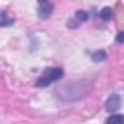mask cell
Segmentation results:
<instances>
[{
  "label": "cell",
  "instance_id": "6",
  "mask_svg": "<svg viewBox=\"0 0 124 124\" xmlns=\"http://www.w3.org/2000/svg\"><path fill=\"white\" fill-rule=\"evenodd\" d=\"M99 16L102 18V21H109L111 16H112V10H111V8H104V9L99 12Z\"/></svg>",
  "mask_w": 124,
  "mask_h": 124
},
{
  "label": "cell",
  "instance_id": "4",
  "mask_svg": "<svg viewBox=\"0 0 124 124\" xmlns=\"http://www.w3.org/2000/svg\"><path fill=\"white\" fill-rule=\"evenodd\" d=\"M86 19H88V13L83 12V10H78L76 15H75V19H73V21H69V26H72V23H75V22L82 23V22H85ZM75 25H76V23H75Z\"/></svg>",
  "mask_w": 124,
  "mask_h": 124
},
{
  "label": "cell",
  "instance_id": "8",
  "mask_svg": "<svg viewBox=\"0 0 124 124\" xmlns=\"http://www.w3.org/2000/svg\"><path fill=\"white\" fill-rule=\"evenodd\" d=\"M105 57H107V53H105V51H98V53H93V54H92V58H93L95 61H102Z\"/></svg>",
  "mask_w": 124,
  "mask_h": 124
},
{
  "label": "cell",
  "instance_id": "1",
  "mask_svg": "<svg viewBox=\"0 0 124 124\" xmlns=\"http://www.w3.org/2000/svg\"><path fill=\"white\" fill-rule=\"evenodd\" d=\"M61 78H63V69H60V67H50V69H47L44 72L42 76L38 78L35 85L38 88H47V86H50L51 83L57 82Z\"/></svg>",
  "mask_w": 124,
  "mask_h": 124
},
{
  "label": "cell",
  "instance_id": "5",
  "mask_svg": "<svg viewBox=\"0 0 124 124\" xmlns=\"http://www.w3.org/2000/svg\"><path fill=\"white\" fill-rule=\"evenodd\" d=\"M107 124H124V115L123 114H112L107 118Z\"/></svg>",
  "mask_w": 124,
  "mask_h": 124
},
{
  "label": "cell",
  "instance_id": "3",
  "mask_svg": "<svg viewBox=\"0 0 124 124\" xmlns=\"http://www.w3.org/2000/svg\"><path fill=\"white\" fill-rule=\"evenodd\" d=\"M121 107V98L117 93H112L108 96V99L105 101V109L108 112H114Z\"/></svg>",
  "mask_w": 124,
  "mask_h": 124
},
{
  "label": "cell",
  "instance_id": "9",
  "mask_svg": "<svg viewBox=\"0 0 124 124\" xmlns=\"http://www.w3.org/2000/svg\"><path fill=\"white\" fill-rule=\"evenodd\" d=\"M115 39H117V42H124V31H123V32H120V34L117 35V38H115Z\"/></svg>",
  "mask_w": 124,
  "mask_h": 124
},
{
  "label": "cell",
  "instance_id": "7",
  "mask_svg": "<svg viewBox=\"0 0 124 124\" xmlns=\"http://www.w3.org/2000/svg\"><path fill=\"white\" fill-rule=\"evenodd\" d=\"M2 26H9L13 23V18H8V13L6 12H2V21H0Z\"/></svg>",
  "mask_w": 124,
  "mask_h": 124
},
{
  "label": "cell",
  "instance_id": "2",
  "mask_svg": "<svg viewBox=\"0 0 124 124\" xmlns=\"http://www.w3.org/2000/svg\"><path fill=\"white\" fill-rule=\"evenodd\" d=\"M53 3L51 2H39L38 3V18L39 19H47L53 13Z\"/></svg>",
  "mask_w": 124,
  "mask_h": 124
}]
</instances>
